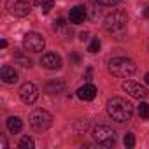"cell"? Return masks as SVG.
Instances as JSON below:
<instances>
[{
	"label": "cell",
	"mask_w": 149,
	"mask_h": 149,
	"mask_svg": "<svg viewBox=\"0 0 149 149\" xmlns=\"http://www.w3.org/2000/svg\"><path fill=\"white\" fill-rule=\"evenodd\" d=\"M146 83H147V84H149V72H147V74H146Z\"/></svg>",
	"instance_id": "cell-28"
},
{
	"label": "cell",
	"mask_w": 149,
	"mask_h": 149,
	"mask_svg": "<svg viewBox=\"0 0 149 149\" xmlns=\"http://www.w3.org/2000/svg\"><path fill=\"white\" fill-rule=\"evenodd\" d=\"M97 86L95 84H91V83H86L84 86H81L79 90H77V97L81 98V100H84V102H90V100H93L95 97H97Z\"/></svg>",
	"instance_id": "cell-12"
},
{
	"label": "cell",
	"mask_w": 149,
	"mask_h": 149,
	"mask_svg": "<svg viewBox=\"0 0 149 149\" xmlns=\"http://www.w3.org/2000/svg\"><path fill=\"white\" fill-rule=\"evenodd\" d=\"M0 79H2V83H6V84H14L18 81V72L14 70V67L6 65V67H2V70H0Z\"/></svg>",
	"instance_id": "cell-13"
},
{
	"label": "cell",
	"mask_w": 149,
	"mask_h": 149,
	"mask_svg": "<svg viewBox=\"0 0 149 149\" xmlns=\"http://www.w3.org/2000/svg\"><path fill=\"white\" fill-rule=\"evenodd\" d=\"M123 90H125L130 97L139 98V100H142V98H146V97L149 95L147 90H146V86H142V84H139V83H133V81H125V83H123Z\"/></svg>",
	"instance_id": "cell-9"
},
{
	"label": "cell",
	"mask_w": 149,
	"mask_h": 149,
	"mask_svg": "<svg viewBox=\"0 0 149 149\" xmlns=\"http://www.w3.org/2000/svg\"><path fill=\"white\" fill-rule=\"evenodd\" d=\"M63 90H65V83H63L61 79H54V81H49V83L46 84V91H47L49 95L63 93Z\"/></svg>",
	"instance_id": "cell-14"
},
{
	"label": "cell",
	"mask_w": 149,
	"mask_h": 149,
	"mask_svg": "<svg viewBox=\"0 0 149 149\" xmlns=\"http://www.w3.org/2000/svg\"><path fill=\"white\" fill-rule=\"evenodd\" d=\"M88 39H90V33H88V32H81V33H79V40L84 42V40H88Z\"/></svg>",
	"instance_id": "cell-24"
},
{
	"label": "cell",
	"mask_w": 149,
	"mask_h": 149,
	"mask_svg": "<svg viewBox=\"0 0 149 149\" xmlns=\"http://www.w3.org/2000/svg\"><path fill=\"white\" fill-rule=\"evenodd\" d=\"M70 60H72V63H74V65H79V61H81V58H79V54H77V53L70 54Z\"/></svg>",
	"instance_id": "cell-23"
},
{
	"label": "cell",
	"mask_w": 149,
	"mask_h": 149,
	"mask_svg": "<svg viewBox=\"0 0 149 149\" xmlns=\"http://www.w3.org/2000/svg\"><path fill=\"white\" fill-rule=\"evenodd\" d=\"M137 112H139V118H142V119H149V104L140 102V104L137 105Z\"/></svg>",
	"instance_id": "cell-18"
},
{
	"label": "cell",
	"mask_w": 149,
	"mask_h": 149,
	"mask_svg": "<svg viewBox=\"0 0 149 149\" xmlns=\"http://www.w3.org/2000/svg\"><path fill=\"white\" fill-rule=\"evenodd\" d=\"M123 142H125V147L132 149V147L135 146V137H133V133H126L125 139H123Z\"/></svg>",
	"instance_id": "cell-20"
},
{
	"label": "cell",
	"mask_w": 149,
	"mask_h": 149,
	"mask_svg": "<svg viewBox=\"0 0 149 149\" xmlns=\"http://www.w3.org/2000/svg\"><path fill=\"white\" fill-rule=\"evenodd\" d=\"M135 70H137V65L130 58L118 56L109 61V72L116 77H130L132 74H135Z\"/></svg>",
	"instance_id": "cell-3"
},
{
	"label": "cell",
	"mask_w": 149,
	"mask_h": 149,
	"mask_svg": "<svg viewBox=\"0 0 149 149\" xmlns=\"http://www.w3.org/2000/svg\"><path fill=\"white\" fill-rule=\"evenodd\" d=\"M6 7L9 11V14L16 16V18H23L30 13L32 9V4L26 2V0H7L6 2Z\"/></svg>",
	"instance_id": "cell-7"
},
{
	"label": "cell",
	"mask_w": 149,
	"mask_h": 149,
	"mask_svg": "<svg viewBox=\"0 0 149 149\" xmlns=\"http://www.w3.org/2000/svg\"><path fill=\"white\" fill-rule=\"evenodd\" d=\"M37 6L40 7L42 14H47L53 9V6H54V0H37Z\"/></svg>",
	"instance_id": "cell-17"
},
{
	"label": "cell",
	"mask_w": 149,
	"mask_h": 149,
	"mask_svg": "<svg viewBox=\"0 0 149 149\" xmlns=\"http://www.w3.org/2000/svg\"><path fill=\"white\" fill-rule=\"evenodd\" d=\"M86 18H88V14H86V7H83V6H76V7H72V9H70V13H68V21H70V23H74V25L83 23Z\"/></svg>",
	"instance_id": "cell-11"
},
{
	"label": "cell",
	"mask_w": 149,
	"mask_h": 149,
	"mask_svg": "<svg viewBox=\"0 0 149 149\" xmlns=\"http://www.w3.org/2000/svg\"><path fill=\"white\" fill-rule=\"evenodd\" d=\"M42 67L47 68V70H58L61 67V58L56 54V53H46L40 60Z\"/></svg>",
	"instance_id": "cell-10"
},
{
	"label": "cell",
	"mask_w": 149,
	"mask_h": 149,
	"mask_svg": "<svg viewBox=\"0 0 149 149\" xmlns=\"http://www.w3.org/2000/svg\"><path fill=\"white\" fill-rule=\"evenodd\" d=\"M19 98H21V102L26 104V105L33 104V102L39 98V90H37V86H35L33 83H25V84L19 88Z\"/></svg>",
	"instance_id": "cell-8"
},
{
	"label": "cell",
	"mask_w": 149,
	"mask_h": 149,
	"mask_svg": "<svg viewBox=\"0 0 149 149\" xmlns=\"http://www.w3.org/2000/svg\"><path fill=\"white\" fill-rule=\"evenodd\" d=\"M93 139L98 146L102 147H112L116 144V133L111 126L107 125H98L95 130H93Z\"/></svg>",
	"instance_id": "cell-5"
},
{
	"label": "cell",
	"mask_w": 149,
	"mask_h": 149,
	"mask_svg": "<svg viewBox=\"0 0 149 149\" xmlns=\"http://www.w3.org/2000/svg\"><path fill=\"white\" fill-rule=\"evenodd\" d=\"M91 72H93L91 67H88V68H86V79H91Z\"/></svg>",
	"instance_id": "cell-25"
},
{
	"label": "cell",
	"mask_w": 149,
	"mask_h": 149,
	"mask_svg": "<svg viewBox=\"0 0 149 149\" xmlns=\"http://www.w3.org/2000/svg\"><path fill=\"white\" fill-rule=\"evenodd\" d=\"M18 147L19 149H33L35 147V142L30 137H21V140L18 142Z\"/></svg>",
	"instance_id": "cell-19"
},
{
	"label": "cell",
	"mask_w": 149,
	"mask_h": 149,
	"mask_svg": "<svg viewBox=\"0 0 149 149\" xmlns=\"http://www.w3.org/2000/svg\"><path fill=\"white\" fill-rule=\"evenodd\" d=\"M0 47H7V40H0Z\"/></svg>",
	"instance_id": "cell-26"
},
{
	"label": "cell",
	"mask_w": 149,
	"mask_h": 149,
	"mask_svg": "<svg viewBox=\"0 0 149 149\" xmlns=\"http://www.w3.org/2000/svg\"><path fill=\"white\" fill-rule=\"evenodd\" d=\"M144 16H146V18H149V7H146V9H144Z\"/></svg>",
	"instance_id": "cell-27"
},
{
	"label": "cell",
	"mask_w": 149,
	"mask_h": 149,
	"mask_svg": "<svg viewBox=\"0 0 149 149\" xmlns=\"http://www.w3.org/2000/svg\"><path fill=\"white\" fill-rule=\"evenodd\" d=\"M88 51H90V53H97V51H100V40H98V39H93L91 44L88 46Z\"/></svg>",
	"instance_id": "cell-21"
},
{
	"label": "cell",
	"mask_w": 149,
	"mask_h": 149,
	"mask_svg": "<svg viewBox=\"0 0 149 149\" xmlns=\"http://www.w3.org/2000/svg\"><path fill=\"white\" fill-rule=\"evenodd\" d=\"M86 14H88V19L98 21V18H100V9H98L95 4H88V6H86Z\"/></svg>",
	"instance_id": "cell-16"
},
{
	"label": "cell",
	"mask_w": 149,
	"mask_h": 149,
	"mask_svg": "<svg viewBox=\"0 0 149 149\" xmlns=\"http://www.w3.org/2000/svg\"><path fill=\"white\" fill-rule=\"evenodd\" d=\"M97 4H100V6H107V7H111V6H116V4H119L121 0H95Z\"/></svg>",
	"instance_id": "cell-22"
},
{
	"label": "cell",
	"mask_w": 149,
	"mask_h": 149,
	"mask_svg": "<svg viewBox=\"0 0 149 149\" xmlns=\"http://www.w3.org/2000/svg\"><path fill=\"white\" fill-rule=\"evenodd\" d=\"M126 23H128V16L125 11H112L105 16L104 19V28L109 33H116L121 35L126 30Z\"/></svg>",
	"instance_id": "cell-2"
},
{
	"label": "cell",
	"mask_w": 149,
	"mask_h": 149,
	"mask_svg": "<svg viewBox=\"0 0 149 149\" xmlns=\"http://www.w3.org/2000/svg\"><path fill=\"white\" fill-rule=\"evenodd\" d=\"M44 46H46V40H44V37H42L40 33H37V32H28V33H25V37H23V47H25L26 51L40 53V51L44 49Z\"/></svg>",
	"instance_id": "cell-6"
},
{
	"label": "cell",
	"mask_w": 149,
	"mask_h": 149,
	"mask_svg": "<svg viewBox=\"0 0 149 149\" xmlns=\"http://www.w3.org/2000/svg\"><path fill=\"white\" fill-rule=\"evenodd\" d=\"M30 126L35 130V132H46L51 125H53V116L44 111V109H37L30 114Z\"/></svg>",
	"instance_id": "cell-4"
},
{
	"label": "cell",
	"mask_w": 149,
	"mask_h": 149,
	"mask_svg": "<svg viewBox=\"0 0 149 149\" xmlns=\"http://www.w3.org/2000/svg\"><path fill=\"white\" fill-rule=\"evenodd\" d=\"M107 112H109V116L114 121L125 123V121L132 119V116H133V105L128 100L121 98V97H112L107 102Z\"/></svg>",
	"instance_id": "cell-1"
},
{
	"label": "cell",
	"mask_w": 149,
	"mask_h": 149,
	"mask_svg": "<svg viewBox=\"0 0 149 149\" xmlns=\"http://www.w3.org/2000/svg\"><path fill=\"white\" fill-rule=\"evenodd\" d=\"M7 130L11 132V133H19L21 130H23V121L18 118V116H11L9 119H7Z\"/></svg>",
	"instance_id": "cell-15"
},
{
	"label": "cell",
	"mask_w": 149,
	"mask_h": 149,
	"mask_svg": "<svg viewBox=\"0 0 149 149\" xmlns=\"http://www.w3.org/2000/svg\"><path fill=\"white\" fill-rule=\"evenodd\" d=\"M26 2H30V4L33 6V4H37V0H26Z\"/></svg>",
	"instance_id": "cell-29"
}]
</instances>
